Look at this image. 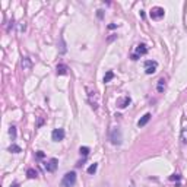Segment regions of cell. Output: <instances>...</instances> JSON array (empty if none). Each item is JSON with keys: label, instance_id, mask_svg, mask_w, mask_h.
<instances>
[{"label": "cell", "instance_id": "obj_9", "mask_svg": "<svg viewBox=\"0 0 187 187\" xmlns=\"http://www.w3.org/2000/svg\"><path fill=\"white\" fill-rule=\"evenodd\" d=\"M165 88H167V82H165L164 78H161V79L158 81V84H156V91H158L159 94H162V92L165 91Z\"/></svg>", "mask_w": 187, "mask_h": 187}, {"label": "cell", "instance_id": "obj_18", "mask_svg": "<svg viewBox=\"0 0 187 187\" xmlns=\"http://www.w3.org/2000/svg\"><path fill=\"white\" fill-rule=\"evenodd\" d=\"M89 148L88 146H81V149H79V152H81V155H84V156H88V153H89Z\"/></svg>", "mask_w": 187, "mask_h": 187}, {"label": "cell", "instance_id": "obj_12", "mask_svg": "<svg viewBox=\"0 0 187 187\" xmlns=\"http://www.w3.org/2000/svg\"><path fill=\"white\" fill-rule=\"evenodd\" d=\"M21 65H22V67H23V70H29L31 69V60H29V57H23L22 59V62H21Z\"/></svg>", "mask_w": 187, "mask_h": 187}, {"label": "cell", "instance_id": "obj_10", "mask_svg": "<svg viewBox=\"0 0 187 187\" xmlns=\"http://www.w3.org/2000/svg\"><path fill=\"white\" fill-rule=\"evenodd\" d=\"M151 117H152V116H151V113H146V114H145L142 119L137 121V126H139V127H143L145 124H148V121L151 120Z\"/></svg>", "mask_w": 187, "mask_h": 187}, {"label": "cell", "instance_id": "obj_3", "mask_svg": "<svg viewBox=\"0 0 187 187\" xmlns=\"http://www.w3.org/2000/svg\"><path fill=\"white\" fill-rule=\"evenodd\" d=\"M110 140H111V143H113V145H120V143L123 142L121 130H120L119 127L113 129V132H111V135H110Z\"/></svg>", "mask_w": 187, "mask_h": 187}, {"label": "cell", "instance_id": "obj_21", "mask_svg": "<svg viewBox=\"0 0 187 187\" xmlns=\"http://www.w3.org/2000/svg\"><path fill=\"white\" fill-rule=\"evenodd\" d=\"M37 156H38V158H44V152H43V151H38V152H37Z\"/></svg>", "mask_w": 187, "mask_h": 187}, {"label": "cell", "instance_id": "obj_7", "mask_svg": "<svg viewBox=\"0 0 187 187\" xmlns=\"http://www.w3.org/2000/svg\"><path fill=\"white\" fill-rule=\"evenodd\" d=\"M57 165H59V161H57L56 158H51L50 161H47V162L44 164L45 170L48 171V172H54V171L57 170Z\"/></svg>", "mask_w": 187, "mask_h": 187}, {"label": "cell", "instance_id": "obj_1", "mask_svg": "<svg viewBox=\"0 0 187 187\" xmlns=\"http://www.w3.org/2000/svg\"><path fill=\"white\" fill-rule=\"evenodd\" d=\"M75 184H76V172L75 171L66 172L62 178V187H73Z\"/></svg>", "mask_w": 187, "mask_h": 187}, {"label": "cell", "instance_id": "obj_6", "mask_svg": "<svg viewBox=\"0 0 187 187\" xmlns=\"http://www.w3.org/2000/svg\"><path fill=\"white\" fill-rule=\"evenodd\" d=\"M51 139H53L54 142L63 140V139H65V130H63V129H54V130L51 132Z\"/></svg>", "mask_w": 187, "mask_h": 187}, {"label": "cell", "instance_id": "obj_25", "mask_svg": "<svg viewBox=\"0 0 187 187\" xmlns=\"http://www.w3.org/2000/svg\"><path fill=\"white\" fill-rule=\"evenodd\" d=\"M10 187H19V183H13V184H10Z\"/></svg>", "mask_w": 187, "mask_h": 187}, {"label": "cell", "instance_id": "obj_20", "mask_svg": "<svg viewBox=\"0 0 187 187\" xmlns=\"http://www.w3.org/2000/svg\"><path fill=\"white\" fill-rule=\"evenodd\" d=\"M170 180L171 181H174V180H180V175H178V174H172V175L170 177Z\"/></svg>", "mask_w": 187, "mask_h": 187}, {"label": "cell", "instance_id": "obj_23", "mask_svg": "<svg viewBox=\"0 0 187 187\" xmlns=\"http://www.w3.org/2000/svg\"><path fill=\"white\" fill-rule=\"evenodd\" d=\"M108 28H110V29H114V28H117V25H116V23H110Z\"/></svg>", "mask_w": 187, "mask_h": 187}, {"label": "cell", "instance_id": "obj_16", "mask_svg": "<svg viewBox=\"0 0 187 187\" xmlns=\"http://www.w3.org/2000/svg\"><path fill=\"white\" fill-rule=\"evenodd\" d=\"M9 136L12 137V140L16 139V127H15V126H10V127H9Z\"/></svg>", "mask_w": 187, "mask_h": 187}, {"label": "cell", "instance_id": "obj_4", "mask_svg": "<svg viewBox=\"0 0 187 187\" xmlns=\"http://www.w3.org/2000/svg\"><path fill=\"white\" fill-rule=\"evenodd\" d=\"M146 53H148V47H146V44H137L135 53L132 54V60H137L140 56H145Z\"/></svg>", "mask_w": 187, "mask_h": 187}, {"label": "cell", "instance_id": "obj_22", "mask_svg": "<svg viewBox=\"0 0 187 187\" xmlns=\"http://www.w3.org/2000/svg\"><path fill=\"white\" fill-rule=\"evenodd\" d=\"M97 12H98V13H97V15H98V18H100V19H102V16H104L102 10H97Z\"/></svg>", "mask_w": 187, "mask_h": 187}, {"label": "cell", "instance_id": "obj_19", "mask_svg": "<svg viewBox=\"0 0 187 187\" xmlns=\"http://www.w3.org/2000/svg\"><path fill=\"white\" fill-rule=\"evenodd\" d=\"M181 142H183V143H186V145H187V127H186V129H183V130H181Z\"/></svg>", "mask_w": 187, "mask_h": 187}, {"label": "cell", "instance_id": "obj_11", "mask_svg": "<svg viewBox=\"0 0 187 187\" xmlns=\"http://www.w3.org/2000/svg\"><path fill=\"white\" fill-rule=\"evenodd\" d=\"M67 66L66 65H57V67H56V72H57V75H67Z\"/></svg>", "mask_w": 187, "mask_h": 187}, {"label": "cell", "instance_id": "obj_8", "mask_svg": "<svg viewBox=\"0 0 187 187\" xmlns=\"http://www.w3.org/2000/svg\"><path fill=\"white\" fill-rule=\"evenodd\" d=\"M130 102H132L130 97H129V95H124V97H121V98H119V100H117V107L123 110V108H126V107H127Z\"/></svg>", "mask_w": 187, "mask_h": 187}, {"label": "cell", "instance_id": "obj_15", "mask_svg": "<svg viewBox=\"0 0 187 187\" xmlns=\"http://www.w3.org/2000/svg\"><path fill=\"white\" fill-rule=\"evenodd\" d=\"M26 175H28V178H37V177H38V172H37L34 168H29V170L26 171Z\"/></svg>", "mask_w": 187, "mask_h": 187}, {"label": "cell", "instance_id": "obj_14", "mask_svg": "<svg viewBox=\"0 0 187 187\" xmlns=\"http://www.w3.org/2000/svg\"><path fill=\"white\" fill-rule=\"evenodd\" d=\"M9 152L19 153V152H22V149H21V146H18V145H15V143H12V145L9 146Z\"/></svg>", "mask_w": 187, "mask_h": 187}, {"label": "cell", "instance_id": "obj_13", "mask_svg": "<svg viewBox=\"0 0 187 187\" xmlns=\"http://www.w3.org/2000/svg\"><path fill=\"white\" fill-rule=\"evenodd\" d=\"M113 78H114V72H113V70H108V72L105 73V76H104V84H108Z\"/></svg>", "mask_w": 187, "mask_h": 187}, {"label": "cell", "instance_id": "obj_17", "mask_svg": "<svg viewBox=\"0 0 187 187\" xmlns=\"http://www.w3.org/2000/svg\"><path fill=\"white\" fill-rule=\"evenodd\" d=\"M98 170V164L97 162H94L92 165H89V168H88V174H95Z\"/></svg>", "mask_w": 187, "mask_h": 187}, {"label": "cell", "instance_id": "obj_5", "mask_svg": "<svg viewBox=\"0 0 187 187\" xmlns=\"http://www.w3.org/2000/svg\"><path fill=\"white\" fill-rule=\"evenodd\" d=\"M156 69H158V62H155V60H146L145 62V72H146V75H153L156 72Z\"/></svg>", "mask_w": 187, "mask_h": 187}, {"label": "cell", "instance_id": "obj_2", "mask_svg": "<svg viewBox=\"0 0 187 187\" xmlns=\"http://www.w3.org/2000/svg\"><path fill=\"white\" fill-rule=\"evenodd\" d=\"M165 15V10H164V7H159V6H155L151 9V12H149V16L152 18L153 21H159V19H162Z\"/></svg>", "mask_w": 187, "mask_h": 187}, {"label": "cell", "instance_id": "obj_24", "mask_svg": "<svg viewBox=\"0 0 187 187\" xmlns=\"http://www.w3.org/2000/svg\"><path fill=\"white\" fill-rule=\"evenodd\" d=\"M114 38H117V35H111V37H108V41H113V40H114Z\"/></svg>", "mask_w": 187, "mask_h": 187}]
</instances>
